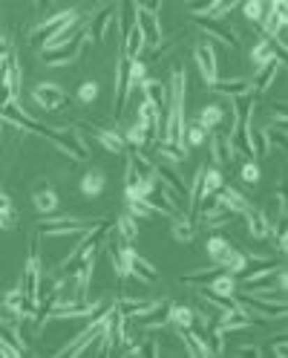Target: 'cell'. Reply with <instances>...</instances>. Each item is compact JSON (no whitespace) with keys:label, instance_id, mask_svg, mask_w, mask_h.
Here are the masks:
<instances>
[{"label":"cell","instance_id":"cell-1","mask_svg":"<svg viewBox=\"0 0 288 358\" xmlns=\"http://www.w3.org/2000/svg\"><path fill=\"white\" fill-rule=\"evenodd\" d=\"M84 40H86V27L84 24H78L75 27V32L63 40L61 47H55V50H40V58H43V64H50V67H66V64H75L78 61V55L84 52ZM90 44V40H86Z\"/></svg>","mask_w":288,"mask_h":358},{"label":"cell","instance_id":"cell-2","mask_svg":"<svg viewBox=\"0 0 288 358\" xmlns=\"http://www.w3.org/2000/svg\"><path fill=\"white\" fill-rule=\"evenodd\" d=\"M104 217L98 220H81V217H61V220H47L38 225V237H66V234H86L96 228Z\"/></svg>","mask_w":288,"mask_h":358},{"label":"cell","instance_id":"cell-3","mask_svg":"<svg viewBox=\"0 0 288 358\" xmlns=\"http://www.w3.org/2000/svg\"><path fill=\"white\" fill-rule=\"evenodd\" d=\"M32 98L40 104L43 110H50V113L70 110V107H73V98H70V93H66L63 87H58V84H52V81H43V84H38L35 93H32Z\"/></svg>","mask_w":288,"mask_h":358},{"label":"cell","instance_id":"cell-4","mask_svg":"<svg viewBox=\"0 0 288 358\" xmlns=\"http://www.w3.org/2000/svg\"><path fill=\"white\" fill-rule=\"evenodd\" d=\"M136 29L144 38V47H159L165 35H162V24H159V15L147 12L142 3H136Z\"/></svg>","mask_w":288,"mask_h":358},{"label":"cell","instance_id":"cell-5","mask_svg":"<svg viewBox=\"0 0 288 358\" xmlns=\"http://www.w3.org/2000/svg\"><path fill=\"white\" fill-rule=\"evenodd\" d=\"M262 32L265 38H280L285 40L282 29H285V3H265V15H262Z\"/></svg>","mask_w":288,"mask_h":358},{"label":"cell","instance_id":"cell-6","mask_svg":"<svg viewBox=\"0 0 288 358\" xmlns=\"http://www.w3.org/2000/svg\"><path fill=\"white\" fill-rule=\"evenodd\" d=\"M196 67H199V75H202V81L208 84V87L219 81V64H216V52H213L211 44L196 47Z\"/></svg>","mask_w":288,"mask_h":358},{"label":"cell","instance_id":"cell-7","mask_svg":"<svg viewBox=\"0 0 288 358\" xmlns=\"http://www.w3.org/2000/svg\"><path fill=\"white\" fill-rule=\"evenodd\" d=\"M116 309L124 315V318H142V315H147L150 309H156L159 301H144V298H130V294H119V298L113 301Z\"/></svg>","mask_w":288,"mask_h":358},{"label":"cell","instance_id":"cell-8","mask_svg":"<svg viewBox=\"0 0 288 358\" xmlns=\"http://www.w3.org/2000/svg\"><path fill=\"white\" fill-rule=\"evenodd\" d=\"M113 24H116V6H101L98 15H93L90 27H86V38H90V40H104L107 29Z\"/></svg>","mask_w":288,"mask_h":358},{"label":"cell","instance_id":"cell-9","mask_svg":"<svg viewBox=\"0 0 288 358\" xmlns=\"http://www.w3.org/2000/svg\"><path fill=\"white\" fill-rule=\"evenodd\" d=\"M3 306L15 315V318L20 321V318H35V306L26 301V294H24V289H9L6 294H3Z\"/></svg>","mask_w":288,"mask_h":358},{"label":"cell","instance_id":"cell-10","mask_svg":"<svg viewBox=\"0 0 288 358\" xmlns=\"http://www.w3.org/2000/svg\"><path fill=\"white\" fill-rule=\"evenodd\" d=\"M139 90L144 93V101L153 104V107H156L159 113L167 110V87H165L162 81H156V78H144Z\"/></svg>","mask_w":288,"mask_h":358},{"label":"cell","instance_id":"cell-11","mask_svg":"<svg viewBox=\"0 0 288 358\" xmlns=\"http://www.w3.org/2000/svg\"><path fill=\"white\" fill-rule=\"evenodd\" d=\"M242 217H245V223H248V231H251V237H257V240H265V237H271V223H268V217H265L259 208H254V205H248L245 211H242Z\"/></svg>","mask_w":288,"mask_h":358},{"label":"cell","instance_id":"cell-12","mask_svg":"<svg viewBox=\"0 0 288 358\" xmlns=\"http://www.w3.org/2000/svg\"><path fill=\"white\" fill-rule=\"evenodd\" d=\"M196 24L202 27V32L219 38V40H225L228 47H236V32L225 24V20H213V17H196Z\"/></svg>","mask_w":288,"mask_h":358},{"label":"cell","instance_id":"cell-13","mask_svg":"<svg viewBox=\"0 0 288 358\" xmlns=\"http://www.w3.org/2000/svg\"><path fill=\"white\" fill-rule=\"evenodd\" d=\"M93 133H96V139L101 142L104 151H109L113 156H124V154H127V142H124L121 133L107 130V128H93Z\"/></svg>","mask_w":288,"mask_h":358},{"label":"cell","instance_id":"cell-14","mask_svg":"<svg viewBox=\"0 0 288 358\" xmlns=\"http://www.w3.org/2000/svg\"><path fill=\"white\" fill-rule=\"evenodd\" d=\"M234 248H236V246H234L231 237H211L208 246H205V251L211 255V260H213L216 266H222V269H225V260L231 258V251H234Z\"/></svg>","mask_w":288,"mask_h":358},{"label":"cell","instance_id":"cell-15","mask_svg":"<svg viewBox=\"0 0 288 358\" xmlns=\"http://www.w3.org/2000/svg\"><path fill=\"white\" fill-rule=\"evenodd\" d=\"M130 93H127V58L119 55V67H116V116L124 113V104H127Z\"/></svg>","mask_w":288,"mask_h":358},{"label":"cell","instance_id":"cell-16","mask_svg":"<svg viewBox=\"0 0 288 358\" xmlns=\"http://www.w3.org/2000/svg\"><path fill=\"white\" fill-rule=\"evenodd\" d=\"M199 289H205V292H211V294H219V298H234L236 281H234V275H228V271H222V275L211 278L208 283H202Z\"/></svg>","mask_w":288,"mask_h":358},{"label":"cell","instance_id":"cell-17","mask_svg":"<svg viewBox=\"0 0 288 358\" xmlns=\"http://www.w3.org/2000/svg\"><path fill=\"white\" fill-rule=\"evenodd\" d=\"M116 27H119V32H121V40L136 29V3H119L116 6Z\"/></svg>","mask_w":288,"mask_h":358},{"label":"cell","instance_id":"cell-18","mask_svg":"<svg viewBox=\"0 0 288 358\" xmlns=\"http://www.w3.org/2000/svg\"><path fill=\"white\" fill-rule=\"evenodd\" d=\"M130 167L136 171L144 182H156V162H153L150 156H144L142 151H132L130 154Z\"/></svg>","mask_w":288,"mask_h":358},{"label":"cell","instance_id":"cell-19","mask_svg":"<svg viewBox=\"0 0 288 358\" xmlns=\"http://www.w3.org/2000/svg\"><path fill=\"white\" fill-rule=\"evenodd\" d=\"M211 144H213V159L219 165H234L236 162V151H234V144H231V139L225 133H216L211 139Z\"/></svg>","mask_w":288,"mask_h":358},{"label":"cell","instance_id":"cell-20","mask_svg":"<svg viewBox=\"0 0 288 358\" xmlns=\"http://www.w3.org/2000/svg\"><path fill=\"white\" fill-rule=\"evenodd\" d=\"M104 188H107V177H104V171H98V167H93V171H86L81 177V191L86 197H101Z\"/></svg>","mask_w":288,"mask_h":358},{"label":"cell","instance_id":"cell-21","mask_svg":"<svg viewBox=\"0 0 288 358\" xmlns=\"http://www.w3.org/2000/svg\"><path fill=\"white\" fill-rule=\"evenodd\" d=\"M280 61H271V64H265V67H259V73L254 75V81H251V93H265L271 87V81L277 78V73H280Z\"/></svg>","mask_w":288,"mask_h":358},{"label":"cell","instance_id":"cell-22","mask_svg":"<svg viewBox=\"0 0 288 358\" xmlns=\"http://www.w3.org/2000/svg\"><path fill=\"white\" fill-rule=\"evenodd\" d=\"M32 202H35V208H38L40 214H52L55 208H58V194L52 191L50 185H40V188H35Z\"/></svg>","mask_w":288,"mask_h":358},{"label":"cell","instance_id":"cell-23","mask_svg":"<svg viewBox=\"0 0 288 358\" xmlns=\"http://www.w3.org/2000/svg\"><path fill=\"white\" fill-rule=\"evenodd\" d=\"M170 231H173V237L179 240V243H190V240L196 237V223H193L188 214H176Z\"/></svg>","mask_w":288,"mask_h":358},{"label":"cell","instance_id":"cell-24","mask_svg":"<svg viewBox=\"0 0 288 358\" xmlns=\"http://www.w3.org/2000/svg\"><path fill=\"white\" fill-rule=\"evenodd\" d=\"M116 231H119V237H121L124 246H136V237H139V220H136V217H130V214H124V217L116 220Z\"/></svg>","mask_w":288,"mask_h":358},{"label":"cell","instance_id":"cell-25","mask_svg":"<svg viewBox=\"0 0 288 358\" xmlns=\"http://www.w3.org/2000/svg\"><path fill=\"white\" fill-rule=\"evenodd\" d=\"M211 93H219V96H242V93H251V84L245 78H236V81H216L208 87Z\"/></svg>","mask_w":288,"mask_h":358},{"label":"cell","instance_id":"cell-26","mask_svg":"<svg viewBox=\"0 0 288 358\" xmlns=\"http://www.w3.org/2000/svg\"><path fill=\"white\" fill-rule=\"evenodd\" d=\"M222 121H225V107H219V104H208L196 119V124H202L205 130H216Z\"/></svg>","mask_w":288,"mask_h":358},{"label":"cell","instance_id":"cell-27","mask_svg":"<svg viewBox=\"0 0 288 358\" xmlns=\"http://www.w3.org/2000/svg\"><path fill=\"white\" fill-rule=\"evenodd\" d=\"M222 185H225V179H222V174H219V167H205V174H202V202L208 197H213Z\"/></svg>","mask_w":288,"mask_h":358},{"label":"cell","instance_id":"cell-28","mask_svg":"<svg viewBox=\"0 0 288 358\" xmlns=\"http://www.w3.org/2000/svg\"><path fill=\"white\" fill-rule=\"evenodd\" d=\"M193 321H196L193 309L179 306V304H170V327H176V329H190Z\"/></svg>","mask_w":288,"mask_h":358},{"label":"cell","instance_id":"cell-29","mask_svg":"<svg viewBox=\"0 0 288 358\" xmlns=\"http://www.w3.org/2000/svg\"><path fill=\"white\" fill-rule=\"evenodd\" d=\"M208 139H211V130H205L202 124H196V121H193L190 128H185V139H182V144L190 151V147H202Z\"/></svg>","mask_w":288,"mask_h":358},{"label":"cell","instance_id":"cell-30","mask_svg":"<svg viewBox=\"0 0 288 358\" xmlns=\"http://www.w3.org/2000/svg\"><path fill=\"white\" fill-rule=\"evenodd\" d=\"M156 154H159V156H165L167 162H185V159H188V147L159 142V144H156Z\"/></svg>","mask_w":288,"mask_h":358},{"label":"cell","instance_id":"cell-31","mask_svg":"<svg viewBox=\"0 0 288 358\" xmlns=\"http://www.w3.org/2000/svg\"><path fill=\"white\" fill-rule=\"evenodd\" d=\"M127 205H130V217H136V220H147V217L156 214V211H153V208H150V202H147L144 197L127 200Z\"/></svg>","mask_w":288,"mask_h":358},{"label":"cell","instance_id":"cell-32","mask_svg":"<svg viewBox=\"0 0 288 358\" xmlns=\"http://www.w3.org/2000/svg\"><path fill=\"white\" fill-rule=\"evenodd\" d=\"M124 136V142L127 144H132V151H139V147L147 142V133H144V128H142V124H136V128H130L127 133H121Z\"/></svg>","mask_w":288,"mask_h":358},{"label":"cell","instance_id":"cell-33","mask_svg":"<svg viewBox=\"0 0 288 358\" xmlns=\"http://www.w3.org/2000/svg\"><path fill=\"white\" fill-rule=\"evenodd\" d=\"M17 220H20V214H17L15 205H9V208H3V211H0V228H3V231H12V228L17 225Z\"/></svg>","mask_w":288,"mask_h":358},{"label":"cell","instance_id":"cell-34","mask_svg":"<svg viewBox=\"0 0 288 358\" xmlns=\"http://www.w3.org/2000/svg\"><path fill=\"white\" fill-rule=\"evenodd\" d=\"M265 130V142H268V147L274 144V147H280V151H285V130H277V128H262Z\"/></svg>","mask_w":288,"mask_h":358},{"label":"cell","instance_id":"cell-35","mask_svg":"<svg viewBox=\"0 0 288 358\" xmlns=\"http://www.w3.org/2000/svg\"><path fill=\"white\" fill-rule=\"evenodd\" d=\"M242 182H248V185H257L259 182V165L254 159H248L245 165H242Z\"/></svg>","mask_w":288,"mask_h":358},{"label":"cell","instance_id":"cell-36","mask_svg":"<svg viewBox=\"0 0 288 358\" xmlns=\"http://www.w3.org/2000/svg\"><path fill=\"white\" fill-rule=\"evenodd\" d=\"M242 12H245V17L251 20V24H259L262 15H265V3H257V0H251V3L242 6Z\"/></svg>","mask_w":288,"mask_h":358},{"label":"cell","instance_id":"cell-37","mask_svg":"<svg viewBox=\"0 0 288 358\" xmlns=\"http://www.w3.org/2000/svg\"><path fill=\"white\" fill-rule=\"evenodd\" d=\"M96 96H98V84H96V81H84L81 87H78V98H81L84 104L96 101Z\"/></svg>","mask_w":288,"mask_h":358},{"label":"cell","instance_id":"cell-38","mask_svg":"<svg viewBox=\"0 0 288 358\" xmlns=\"http://www.w3.org/2000/svg\"><path fill=\"white\" fill-rule=\"evenodd\" d=\"M274 243H277V251L282 255V251H285V223H280L274 228Z\"/></svg>","mask_w":288,"mask_h":358},{"label":"cell","instance_id":"cell-39","mask_svg":"<svg viewBox=\"0 0 288 358\" xmlns=\"http://www.w3.org/2000/svg\"><path fill=\"white\" fill-rule=\"evenodd\" d=\"M239 355H251V358H257V355H262V350H259V347H242Z\"/></svg>","mask_w":288,"mask_h":358},{"label":"cell","instance_id":"cell-40","mask_svg":"<svg viewBox=\"0 0 288 358\" xmlns=\"http://www.w3.org/2000/svg\"><path fill=\"white\" fill-rule=\"evenodd\" d=\"M277 341H280V344L274 347V355H277V358H282V355H285V344H282V335H280V338H277Z\"/></svg>","mask_w":288,"mask_h":358},{"label":"cell","instance_id":"cell-41","mask_svg":"<svg viewBox=\"0 0 288 358\" xmlns=\"http://www.w3.org/2000/svg\"><path fill=\"white\" fill-rule=\"evenodd\" d=\"M9 205H12V202H9V197H6L3 191H0V211H3V208H9Z\"/></svg>","mask_w":288,"mask_h":358}]
</instances>
